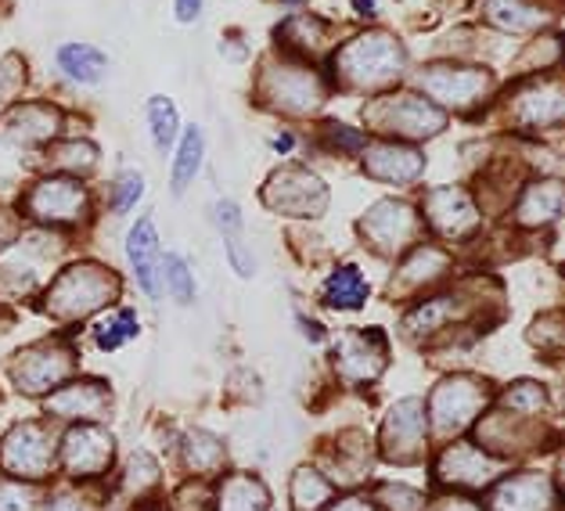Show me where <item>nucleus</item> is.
I'll list each match as a JSON object with an SVG mask.
<instances>
[{"mask_svg": "<svg viewBox=\"0 0 565 511\" xmlns=\"http://www.w3.org/2000/svg\"><path fill=\"white\" fill-rule=\"evenodd\" d=\"M119 285H116V274L105 270L98 264H79L73 270H65L54 288L47 292V310L58 313V317H87L98 307H105L108 299H116Z\"/></svg>", "mask_w": 565, "mask_h": 511, "instance_id": "obj_1", "label": "nucleus"}, {"mask_svg": "<svg viewBox=\"0 0 565 511\" xmlns=\"http://www.w3.org/2000/svg\"><path fill=\"white\" fill-rule=\"evenodd\" d=\"M342 73L350 83H361V87H379V83L393 79L404 65V51L393 36L385 33H371L364 40H356L347 51H342Z\"/></svg>", "mask_w": 565, "mask_h": 511, "instance_id": "obj_2", "label": "nucleus"}, {"mask_svg": "<svg viewBox=\"0 0 565 511\" xmlns=\"http://www.w3.org/2000/svg\"><path fill=\"white\" fill-rule=\"evenodd\" d=\"M487 404V393H482V382L476 379H450L436 390V400H433V422L439 433H458L465 429L468 422L476 418V411Z\"/></svg>", "mask_w": 565, "mask_h": 511, "instance_id": "obj_3", "label": "nucleus"}, {"mask_svg": "<svg viewBox=\"0 0 565 511\" xmlns=\"http://www.w3.org/2000/svg\"><path fill=\"white\" fill-rule=\"evenodd\" d=\"M68 368H73V350L51 342V347H33V350H25L22 356H15L11 379H15V385H22L30 396H36V393H44L47 385L65 379Z\"/></svg>", "mask_w": 565, "mask_h": 511, "instance_id": "obj_4", "label": "nucleus"}, {"mask_svg": "<svg viewBox=\"0 0 565 511\" xmlns=\"http://www.w3.org/2000/svg\"><path fill=\"white\" fill-rule=\"evenodd\" d=\"M30 213L44 224H73L87 213V191L76 181H65V177H54V181H44L33 188L30 195Z\"/></svg>", "mask_w": 565, "mask_h": 511, "instance_id": "obj_5", "label": "nucleus"}, {"mask_svg": "<svg viewBox=\"0 0 565 511\" xmlns=\"http://www.w3.org/2000/svg\"><path fill=\"white\" fill-rule=\"evenodd\" d=\"M51 454H54L51 450V436L40 429V425H19V429L4 439L0 458H4L8 472L40 479L51 468Z\"/></svg>", "mask_w": 565, "mask_h": 511, "instance_id": "obj_6", "label": "nucleus"}, {"mask_svg": "<svg viewBox=\"0 0 565 511\" xmlns=\"http://www.w3.org/2000/svg\"><path fill=\"white\" fill-rule=\"evenodd\" d=\"M62 458L73 476H102L113 461V436L94 429V425H79L65 436Z\"/></svg>", "mask_w": 565, "mask_h": 511, "instance_id": "obj_7", "label": "nucleus"}, {"mask_svg": "<svg viewBox=\"0 0 565 511\" xmlns=\"http://www.w3.org/2000/svg\"><path fill=\"white\" fill-rule=\"evenodd\" d=\"M415 227H418V220L404 202H379L361 224V231L379 245V253H396L399 245L411 242Z\"/></svg>", "mask_w": 565, "mask_h": 511, "instance_id": "obj_8", "label": "nucleus"}, {"mask_svg": "<svg viewBox=\"0 0 565 511\" xmlns=\"http://www.w3.org/2000/svg\"><path fill=\"white\" fill-rule=\"evenodd\" d=\"M379 123L385 130L404 134V137H433L444 130L447 119L439 108H433L422 98H396V102H385V113L379 116Z\"/></svg>", "mask_w": 565, "mask_h": 511, "instance_id": "obj_9", "label": "nucleus"}, {"mask_svg": "<svg viewBox=\"0 0 565 511\" xmlns=\"http://www.w3.org/2000/svg\"><path fill=\"white\" fill-rule=\"evenodd\" d=\"M425 439V418L418 400H399L385 418V447L396 450L399 461H411V450H418Z\"/></svg>", "mask_w": 565, "mask_h": 511, "instance_id": "obj_10", "label": "nucleus"}, {"mask_svg": "<svg viewBox=\"0 0 565 511\" xmlns=\"http://www.w3.org/2000/svg\"><path fill=\"white\" fill-rule=\"evenodd\" d=\"M335 361H339V368L347 371L350 379H371V375H379L382 361H385V350H382L379 331H347V339L339 342Z\"/></svg>", "mask_w": 565, "mask_h": 511, "instance_id": "obj_11", "label": "nucleus"}, {"mask_svg": "<svg viewBox=\"0 0 565 511\" xmlns=\"http://www.w3.org/2000/svg\"><path fill=\"white\" fill-rule=\"evenodd\" d=\"M127 256L134 264L137 285L145 288V296L159 299V238H156V224L151 220H137L130 238H127Z\"/></svg>", "mask_w": 565, "mask_h": 511, "instance_id": "obj_12", "label": "nucleus"}, {"mask_svg": "<svg viewBox=\"0 0 565 511\" xmlns=\"http://www.w3.org/2000/svg\"><path fill=\"white\" fill-rule=\"evenodd\" d=\"M425 213H429L433 227L450 234V238H461V234H468L479 224L468 195H461V191H447V188H439L436 195H429V202H425Z\"/></svg>", "mask_w": 565, "mask_h": 511, "instance_id": "obj_13", "label": "nucleus"}, {"mask_svg": "<svg viewBox=\"0 0 565 511\" xmlns=\"http://www.w3.org/2000/svg\"><path fill=\"white\" fill-rule=\"evenodd\" d=\"M425 91H433L444 105H468L487 91V76L472 68H425Z\"/></svg>", "mask_w": 565, "mask_h": 511, "instance_id": "obj_14", "label": "nucleus"}, {"mask_svg": "<svg viewBox=\"0 0 565 511\" xmlns=\"http://www.w3.org/2000/svg\"><path fill=\"white\" fill-rule=\"evenodd\" d=\"M555 493L541 476H519L512 482H504L493 497V511H551Z\"/></svg>", "mask_w": 565, "mask_h": 511, "instance_id": "obj_15", "label": "nucleus"}, {"mask_svg": "<svg viewBox=\"0 0 565 511\" xmlns=\"http://www.w3.org/2000/svg\"><path fill=\"white\" fill-rule=\"evenodd\" d=\"M422 170H425V159L418 156V151H407L399 145H379L367 156V173L382 177V181L407 184V181H415Z\"/></svg>", "mask_w": 565, "mask_h": 511, "instance_id": "obj_16", "label": "nucleus"}, {"mask_svg": "<svg viewBox=\"0 0 565 511\" xmlns=\"http://www.w3.org/2000/svg\"><path fill=\"white\" fill-rule=\"evenodd\" d=\"M439 476L447 482H461V487H482L493 476V461L476 447H450L439 461Z\"/></svg>", "mask_w": 565, "mask_h": 511, "instance_id": "obj_17", "label": "nucleus"}, {"mask_svg": "<svg viewBox=\"0 0 565 511\" xmlns=\"http://www.w3.org/2000/svg\"><path fill=\"white\" fill-rule=\"evenodd\" d=\"M274 87V108H288V113H313L321 105V83L310 73H278V79H270Z\"/></svg>", "mask_w": 565, "mask_h": 511, "instance_id": "obj_18", "label": "nucleus"}, {"mask_svg": "<svg viewBox=\"0 0 565 511\" xmlns=\"http://www.w3.org/2000/svg\"><path fill=\"white\" fill-rule=\"evenodd\" d=\"M108 404V390L102 382H79V385H68L65 393H58L47 404L51 414H65V418H98Z\"/></svg>", "mask_w": 565, "mask_h": 511, "instance_id": "obj_19", "label": "nucleus"}, {"mask_svg": "<svg viewBox=\"0 0 565 511\" xmlns=\"http://www.w3.org/2000/svg\"><path fill=\"white\" fill-rule=\"evenodd\" d=\"M216 224H220V234H224V242H227V256H231V264L234 270L242 274V278H253V256H249V248H245V238H242V210H238V202H220L216 205Z\"/></svg>", "mask_w": 565, "mask_h": 511, "instance_id": "obj_20", "label": "nucleus"}, {"mask_svg": "<svg viewBox=\"0 0 565 511\" xmlns=\"http://www.w3.org/2000/svg\"><path fill=\"white\" fill-rule=\"evenodd\" d=\"M324 299L332 302L335 310H356V307H364V299H367V281L361 278V270L353 264H347L324 281Z\"/></svg>", "mask_w": 565, "mask_h": 511, "instance_id": "obj_21", "label": "nucleus"}, {"mask_svg": "<svg viewBox=\"0 0 565 511\" xmlns=\"http://www.w3.org/2000/svg\"><path fill=\"white\" fill-rule=\"evenodd\" d=\"M58 65H62L65 76H73L79 83H98L102 73L108 68V58L90 44H65L58 51Z\"/></svg>", "mask_w": 565, "mask_h": 511, "instance_id": "obj_22", "label": "nucleus"}, {"mask_svg": "<svg viewBox=\"0 0 565 511\" xmlns=\"http://www.w3.org/2000/svg\"><path fill=\"white\" fill-rule=\"evenodd\" d=\"M4 130L15 137V141H44V137H51L54 130H58V116L44 105H30V108L11 113Z\"/></svg>", "mask_w": 565, "mask_h": 511, "instance_id": "obj_23", "label": "nucleus"}, {"mask_svg": "<svg viewBox=\"0 0 565 511\" xmlns=\"http://www.w3.org/2000/svg\"><path fill=\"white\" fill-rule=\"evenodd\" d=\"M558 213H562V191L555 181L530 188L526 199L519 205V216L526 220V224H551V220H558Z\"/></svg>", "mask_w": 565, "mask_h": 511, "instance_id": "obj_24", "label": "nucleus"}, {"mask_svg": "<svg viewBox=\"0 0 565 511\" xmlns=\"http://www.w3.org/2000/svg\"><path fill=\"white\" fill-rule=\"evenodd\" d=\"M267 490L249 476H234L220 493V511H264Z\"/></svg>", "mask_w": 565, "mask_h": 511, "instance_id": "obj_25", "label": "nucleus"}, {"mask_svg": "<svg viewBox=\"0 0 565 511\" xmlns=\"http://www.w3.org/2000/svg\"><path fill=\"white\" fill-rule=\"evenodd\" d=\"M199 166H202V130L191 127L173 162V195H184V188L199 177Z\"/></svg>", "mask_w": 565, "mask_h": 511, "instance_id": "obj_26", "label": "nucleus"}, {"mask_svg": "<svg viewBox=\"0 0 565 511\" xmlns=\"http://www.w3.org/2000/svg\"><path fill=\"white\" fill-rule=\"evenodd\" d=\"M328 497H332V482L321 479L310 468H299L296 472V482H292V504L299 511H317Z\"/></svg>", "mask_w": 565, "mask_h": 511, "instance_id": "obj_27", "label": "nucleus"}, {"mask_svg": "<svg viewBox=\"0 0 565 511\" xmlns=\"http://www.w3.org/2000/svg\"><path fill=\"white\" fill-rule=\"evenodd\" d=\"M148 127H151V137H156V148L167 151L177 137V108L170 98H151L148 102Z\"/></svg>", "mask_w": 565, "mask_h": 511, "instance_id": "obj_28", "label": "nucleus"}, {"mask_svg": "<svg viewBox=\"0 0 565 511\" xmlns=\"http://www.w3.org/2000/svg\"><path fill=\"white\" fill-rule=\"evenodd\" d=\"M490 19L498 25H508V30H530V25H541V15L530 8H522L519 0H493Z\"/></svg>", "mask_w": 565, "mask_h": 511, "instance_id": "obj_29", "label": "nucleus"}, {"mask_svg": "<svg viewBox=\"0 0 565 511\" xmlns=\"http://www.w3.org/2000/svg\"><path fill=\"white\" fill-rule=\"evenodd\" d=\"M134 336H137V317L130 310H119L113 321H105L98 328V347L102 350H119L122 342L134 339Z\"/></svg>", "mask_w": 565, "mask_h": 511, "instance_id": "obj_30", "label": "nucleus"}, {"mask_svg": "<svg viewBox=\"0 0 565 511\" xmlns=\"http://www.w3.org/2000/svg\"><path fill=\"white\" fill-rule=\"evenodd\" d=\"M167 285H170V292L177 302H188L195 299V281H191V270L181 256H167Z\"/></svg>", "mask_w": 565, "mask_h": 511, "instance_id": "obj_31", "label": "nucleus"}, {"mask_svg": "<svg viewBox=\"0 0 565 511\" xmlns=\"http://www.w3.org/2000/svg\"><path fill=\"white\" fill-rule=\"evenodd\" d=\"M188 444H195V458H188V461H191V468H199V472H210V468H216L220 461H224V447H220L213 436L191 433Z\"/></svg>", "mask_w": 565, "mask_h": 511, "instance_id": "obj_32", "label": "nucleus"}, {"mask_svg": "<svg viewBox=\"0 0 565 511\" xmlns=\"http://www.w3.org/2000/svg\"><path fill=\"white\" fill-rule=\"evenodd\" d=\"M145 195V177L141 173H134L127 170L119 177V184H116V199H113V210L116 213H130L134 210V202H141Z\"/></svg>", "mask_w": 565, "mask_h": 511, "instance_id": "obj_33", "label": "nucleus"}, {"mask_svg": "<svg viewBox=\"0 0 565 511\" xmlns=\"http://www.w3.org/2000/svg\"><path fill=\"white\" fill-rule=\"evenodd\" d=\"M36 490L22 482H0V511H33Z\"/></svg>", "mask_w": 565, "mask_h": 511, "instance_id": "obj_34", "label": "nucleus"}, {"mask_svg": "<svg viewBox=\"0 0 565 511\" xmlns=\"http://www.w3.org/2000/svg\"><path fill=\"white\" fill-rule=\"evenodd\" d=\"M504 404H508V407H522V411H536V407H544V404H547L544 385L519 382V385H512V393L504 396Z\"/></svg>", "mask_w": 565, "mask_h": 511, "instance_id": "obj_35", "label": "nucleus"}, {"mask_svg": "<svg viewBox=\"0 0 565 511\" xmlns=\"http://www.w3.org/2000/svg\"><path fill=\"white\" fill-rule=\"evenodd\" d=\"M94 159H98V151H94V145H87V141H68L58 151V162L68 166V170H76V166H79V170H90Z\"/></svg>", "mask_w": 565, "mask_h": 511, "instance_id": "obj_36", "label": "nucleus"}, {"mask_svg": "<svg viewBox=\"0 0 565 511\" xmlns=\"http://www.w3.org/2000/svg\"><path fill=\"white\" fill-rule=\"evenodd\" d=\"M382 501L393 504L396 511H418L422 508V497L415 490H407V487H385L382 490Z\"/></svg>", "mask_w": 565, "mask_h": 511, "instance_id": "obj_37", "label": "nucleus"}, {"mask_svg": "<svg viewBox=\"0 0 565 511\" xmlns=\"http://www.w3.org/2000/svg\"><path fill=\"white\" fill-rule=\"evenodd\" d=\"M328 134H332V145H339L342 151H361L364 148V134H356L350 127H339V123H332Z\"/></svg>", "mask_w": 565, "mask_h": 511, "instance_id": "obj_38", "label": "nucleus"}, {"mask_svg": "<svg viewBox=\"0 0 565 511\" xmlns=\"http://www.w3.org/2000/svg\"><path fill=\"white\" fill-rule=\"evenodd\" d=\"M202 11V0H177V19L181 22H195Z\"/></svg>", "mask_w": 565, "mask_h": 511, "instance_id": "obj_39", "label": "nucleus"}, {"mask_svg": "<svg viewBox=\"0 0 565 511\" xmlns=\"http://www.w3.org/2000/svg\"><path fill=\"white\" fill-rule=\"evenodd\" d=\"M335 511H371V508L364 501H347V504H339Z\"/></svg>", "mask_w": 565, "mask_h": 511, "instance_id": "obj_40", "label": "nucleus"}, {"mask_svg": "<svg viewBox=\"0 0 565 511\" xmlns=\"http://www.w3.org/2000/svg\"><path fill=\"white\" fill-rule=\"evenodd\" d=\"M353 4H356V11H364V15L375 11V0H353Z\"/></svg>", "mask_w": 565, "mask_h": 511, "instance_id": "obj_41", "label": "nucleus"}]
</instances>
